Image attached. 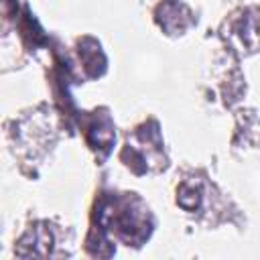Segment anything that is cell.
I'll return each mask as SVG.
<instances>
[{"instance_id":"cell-3","label":"cell","mask_w":260,"mask_h":260,"mask_svg":"<svg viewBox=\"0 0 260 260\" xmlns=\"http://www.w3.org/2000/svg\"><path fill=\"white\" fill-rule=\"evenodd\" d=\"M181 10H185V8L179 6V4H175V2H171V4H162V6L158 8V14H162V16H158L160 26H165L169 32L183 30V28H185V22H181V18H177V14H179Z\"/></svg>"},{"instance_id":"cell-2","label":"cell","mask_w":260,"mask_h":260,"mask_svg":"<svg viewBox=\"0 0 260 260\" xmlns=\"http://www.w3.org/2000/svg\"><path fill=\"white\" fill-rule=\"evenodd\" d=\"M87 140L93 148H110V144L114 142V128L108 116H104L102 120H93L87 126Z\"/></svg>"},{"instance_id":"cell-1","label":"cell","mask_w":260,"mask_h":260,"mask_svg":"<svg viewBox=\"0 0 260 260\" xmlns=\"http://www.w3.org/2000/svg\"><path fill=\"white\" fill-rule=\"evenodd\" d=\"M146 209H134L130 199L114 201V205L100 211V221L116 230V234L126 242H140L148 236L150 228L146 225Z\"/></svg>"},{"instance_id":"cell-4","label":"cell","mask_w":260,"mask_h":260,"mask_svg":"<svg viewBox=\"0 0 260 260\" xmlns=\"http://www.w3.org/2000/svg\"><path fill=\"white\" fill-rule=\"evenodd\" d=\"M199 199H201V195H199V191H197L195 187L183 185V187L179 189L177 201L181 203V207H185V209H195V207L199 205Z\"/></svg>"}]
</instances>
